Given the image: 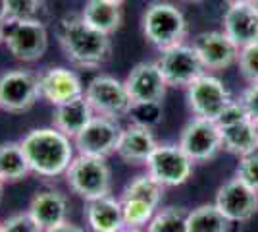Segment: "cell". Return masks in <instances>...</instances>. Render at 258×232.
Here are the masks:
<instances>
[{"mask_svg":"<svg viewBox=\"0 0 258 232\" xmlns=\"http://www.w3.org/2000/svg\"><path fill=\"white\" fill-rule=\"evenodd\" d=\"M187 215L189 211L183 207H162L154 213L145 232H187Z\"/></svg>","mask_w":258,"mask_h":232,"instance_id":"obj_27","label":"cell"},{"mask_svg":"<svg viewBox=\"0 0 258 232\" xmlns=\"http://www.w3.org/2000/svg\"><path fill=\"white\" fill-rule=\"evenodd\" d=\"M233 103L222 79L212 74H203L187 87V105L197 118L216 122Z\"/></svg>","mask_w":258,"mask_h":232,"instance_id":"obj_9","label":"cell"},{"mask_svg":"<svg viewBox=\"0 0 258 232\" xmlns=\"http://www.w3.org/2000/svg\"><path fill=\"white\" fill-rule=\"evenodd\" d=\"M181 2H187V4H199V2H205V0H181Z\"/></svg>","mask_w":258,"mask_h":232,"instance_id":"obj_40","label":"cell"},{"mask_svg":"<svg viewBox=\"0 0 258 232\" xmlns=\"http://www.w3.org/2000/svg\"><path fill=\"white\" fill-rule=\"evenodd\" d=\"M31 168V174L43 178L64 176L76 159V144L72 137L50 128H33L20 140Z\"/></svg>","mask_w":258,"mask_h":232,"instance_id":"obj_2","label":"cell"},{"mask_svg":"<svg viewBox=\"0 0 258 232\" xmlns=\"http://www.w3.org/2000/svg\"><path fill=\"white\" fill-rule=\"evenodd\" d=\"M231 222L214 203H203L187 215V232H229Z\"/></svg>","mask_w":258,"mask_h":232,"instance_id":"obj_25","label":"cell"},{"mask_svg":"<svg viewBox=\"0 0 258 232\" xmlns=\"http://www.w3.org/2000/svg\"><path fill=\"white\" fill-rule=\"evenodd\" d=\"M237 66H239L241 76L248 81V85L258 83V43L239 49Z\"/></svg>","mask_w":258,"mask_h":232,"instance_id":"obj_29","label":"cell"},{"mask_svg":"<svg viewBox=\"0 0 258 232\" xmlns=\"http://www.w3.org/2000/svg\"><path fill=\"white\" fill-rule=\"evenodd\" d=\"M39 91H41V99L50 103L52 107H58L66 101L81 97L85 93V85L74 70L52 66L39 74Z\"/></svg>","mask_w":258,"mask_h":232,"instance_id":"obj_17","label":"cell"},{"mask_svg":"<svg viewBox=\"0 0 258 232\" xmlns=\"http://www.w3.org/2000/svg\"><path fill=\"white\" fill-rule=\"evenodd\" d=\"M214 205L229 222H247L258 213V192L235 176L218 188Z\"/></svg>","mask_w":258,"mask_h":232,"instance_id":"obj_14","label":"cell"},{"mask_svg":"<svg viewBox=\"0 0 258 232\" xmlns=\"http://www.w3.org/2000/svg\"><path fill=\"white\" fill-rule=\"evenodd\" d=\"M95 118V111L91 109L85 93L81 97H76L72 101H66L62 105L54 107L52 112V126L56 130L66 133L68 137H76L79 132H83L89 122Z\"/></svg>","mask_w":258,"mask_h":232,"instance_id":"obj_22","label":"cell"},{"mask_svg":"<svg viewBox=\"0 0 258 232\" xmlns=\"http://www.w3.org/2000/svg\"><path fill=\"white\" fill-rule=\"evenodd\" d=\"M177 145L189 155L193 163H208L216 159L218 153L224 149L218 124L205 118H197V116H193L185 124Z\"/></svg>","mask_w":258,"mask_h":232,"instance_id":"obj_13","label":"cell"},{"mask_svg":"<svg viewBox=\"0 0 258 232\" xmlns=\"http://www.w3.org/2000/svg\"><path fill=\"white\" fill-rule=\"evenodd\" d=\"M66 184L77 198L93 201L112 194V170L106 159L76 155L66 170Z\"/></svg>","mask_w":258,"mask_h":232,"instance_id":"obj_4","label":"cell"},{"mask_svg":"<svg viewBox=\"0 0 258 232\" xmlns=\"http://www.w3.org/2000/svg\"><path fill=\"white\" fill-rule=\"evenodd\" d=\"M119 232H145L143 228H123V230H119Z\"/></svg>","mask_w":258,"mask_h":232,"instance_id":"obj_38","label":"cell"},{"mask_svg":"<svg viewBox=\"0 0 258 232\" xmlns=\"http://www.w3.org/2000/svg\"><path fill=\"white\" fill-rule=\"evenodd\" d=\"M79 14L91 27L106 35H114L123 23L121 6L108 2V0H87Z\"/></svg>","mask_w":258,"mask_h":232,"instance_id":"obj_23","label":"cell"},{"mask_svg":"<svg viewBox=\"0 0 258 232\" xmlns=\"http://www.w3.org/2000/svg\"><path fill=\"white\" fill-rule=\"evenodd\" d=\"M239 103H241L243 109L247 111V114L250 116V120L258 126V83L248 85V87L243 91V95H241Z\"/></svg>","mask_w":258,"mask_h":232,"instance_id":"obj_33","label":"cell"},{"mask_svg":"<svg viewBox=\"0 0 258 232\" xmlns=\"http://www.w3.org/2000/svg\"><path fill=\"white\" fill-rule=\"evenodd\" d=\"M4 43V23H0V44Z\"/></svg>","mask_w":258,"mask_h":232,"instance_id":"obj_37","label":"cell"},{"mask_svg":"<svg viewBox=\"0 0 258 232\" xmlns=\"http://www.w3.org/2000/svg\"><path fill=\"white\" fill-rule=\"evenodd\" d=\"M227 6H233V4H243V2H250V0H224Z\"/></svg>","mask_w":258,"mask_h":232,"instance_id":"obj_36","label":"cell"},{"mask_svg":"<svg viewBox=\"0 0 258 232\" xmlns=\"http://www.w3.org/2000/svg\"><path fill=\"white\" fill-rule=\"evenodd\" d=\"M4 44L16 60L37 62L48 51V29L39 18L4 23Z\"/></svg>","mask_w":258,"mask_h":232,"instance_id":"obj_6","label":"cell"},{"mask_svg":"<svg viewBox=\"0 0 258 232\" xmlns=\"http://www.w3.org/2000/svg\"><path fill=\"white\" fill-rule=\"evenodd\" d=\"M133 107H145V105H160L166 97L168 83L156 62H139L131 68L127 77L123 79Z\"/></svg>","mask_w":258,"mask_h":232,"instance_id":"obj_15","label":"cell"},{"mask_svg":"<svg viewBox=\"0 0 258 232\" xmlns=\"http://www.w3.org/2000/svg\"><path fill=\"white\" fill-rule=\"evenodd\" d=\"M41 99L39 76L29 70L16 68L0 74V111L23 114Z\"/></svg>","mask_w":258,"mask_h":232,"instance_id":"obj_8","label":"cell"},{"mask_svg":"<svg viewBox=\"0 0 258 232\" xmlns=\"http://www.w3.org/2000/svg\"><path fill=\"white\" fill-rule=\"evenodd\" d=\"M0 232H44L37 222L31 219L27 211L14 213L8 219L0 222Z\"/></svg>","mask_w":258,"mask_h":232,"instance_id":"obj_32","label":"cell"},{"mask_svg":"<svg viewBox=\"0 0 258 232\" xmlns=\"http://www.w3.org/2000/svg\"><path fill=\"white\" fill-rule=\"evenodd\" d=\"M250 4H252V6H254V10L258 12V0H250Z\"/></svg>","mask_w":258,"mask_h":232,"instance_id":"obj_41","label":"cell"},{"mask_svg":"<svg viewBox=\"0 0 258 232\" xmlns=\"http://www.w3.org/2000/svg\"><path fill=\"white\" fill-rule=\"evenodd\" d=\"M27 213L43 230L54 228L68 221V198L56 188L39 190L29 201Z\"/></svg>","mask_w":258,"mask_h":232,"instance_id":"obj_20","label":"cell"},{"mask_svg":"<svg viewBox=\"0 0 258 232\" xmlns=\"http://www.w3.org/2000/svg\"><path fill=\"white\" fill-rule=\"evenodd\" d=\"M44 232H87L83 226H79L76 222L72 221H64L62 224H58V226H54V228H48V230Z\"/></svg>","mask_w":258,"mask_h":232,"instance_id":"obj_34","label":"cell"},{"mask_svg":"<svg viewBox=\"0 0 258 232\" xmlns=\"http://www.w3.org/2000/svg\"><path fill=\"white\" fill-rule=\"evenodd\" d=\"M193 161L179 145L158 144L147 161V172L164 188L183 186L193 174Z\"/></svg>","mask_w":258,"mask_h":232,"instance_id":"obj_11","label":"cell"},{"mask_svg":"<svg viewBox=\"0 0 258 232\" xmlns=\"http://www.w3.org/2000/svg\"><path fill=\"white\" fill-rule=\"evenodd\" d=\"M85 222L91 232H119L125 228L121 201L114 196L85 201Z\"/></svg>","mask_w":258,"mask_h":232,"instance_id":"obj_21","label":"cell"},{"mask_svg":"<svg viewBox=\"0 0 258 232\" xmlns=\"http://www.w3.org/2000/svg\"><path fill=\"white\" fill-rule=\"evenodd\" d=\"M108 2H114V4H118V6H123L127 0H108Z\"/></svg>","mask_w":258,"mask_h":232,"instance_id":"obj_39","label":"cell"},{"mask_svg":"<svg viewBox=\"0 0 258 232\" xmlns=\"http://www.w3.org/2000/svg\"><path fill=\"white\" fill-rule=\"evenodd\" d=\"M121 126L114 118L97 116L74 137L77 155H89L98 159H108L110 155L116 153L121 135Z\"/></svg>","mask_w":258,"mask_h":232,"instance_id":"obj_12","label":"cell"},{"mask_svg":"<svg viewBox=\"0 0 258 232\" xmlns=\"http://www.w3.org/2000/svg\"><path fill=\"white\" fill-rule=\"evenodd\" d=\"M191 44L206 72H220L237 64L239 47L224 31H203L195 37Z\"/></svg>","mask_w":258,"mask_h":232,"instance_id":"obj_16","label":"cell"},{"mask_svg":"<svg viewBox=\"0 0 258 232\" xmlns=\"http://www.w3.org/2000/svg\"><path fill=\"white\" fill-rule=\"evenodd\" d=\"M235 176L245 182L248 188L258 192V151L248 153L245 157H239V163L235 168Z\"/></svg>","mask_w":258,"mask_h":232,"instance_id":"obj_31","label":"cell"},{"mask_svg":"<svg viewBox=\"0 0 258 232\" xmlns=\"http://www.w3.org/2000/svg\"><path fill=\"white\" fill-rule=\"evenodd\" d=\"M156 66L164 76L168 87H189L197 77L206 74L201 58L193 49V44H175L172 49L160 51L158 58L154 60Z\"/></svg>","mask_w":258,"mask_h":232,"instance_id":"obj_10","label":"cell"},{"mask_svg":"<svg viewBox=\"0 0 258 232\" xmlns=\"http://www.w3.org/2000/svg\"><path fill=\"white\" fill-rule=\"evenodd\" d=\"M85 97L97 116L119 120L133 111V101L129 97L125 83L108 74H100L87 83Z\"/></svg>","mask_w":258,"mask_h":232,"instance_id":"obj_7","label":"cell"},{"mask_svg":"<svg viewBox=\"0 0 258 232\" xmlns=\"http://www.w3.org/2000/svg\"><path fill=\"white\" fill-rule=\"evenodd\" d=\"M56 37L66 58L81 70H97L106 64L112 56L110 35L91 27L81 18V14L64 16L58 22Z\"/></svg>","mask_w":258,"mask_h":232,"instance_id":"obj_1","label":"cell"},{"mask_svg":"<svg viewBox=\"0 0 258 232\" xmlns=\"http://www.w3.org/2000/svg\"><path fill=\"white\" fill-rule=\"evenodd\" d=\"M164 192H166V188L147 172V174H139V176L131 178L125 184V188L121 190L119 199H141V201L151 203L152 207L160 209Z\"/></svg>","mask_w":258,"mask_h":232,"instance_id":"obj_26","label":"cell"},{"mask_svg":"<svg viewBox=\"0 0 258 232\" xmlns=\"http://www.w3.org/2000/svg\"><path fill=\"white\" fill-rule=\"evenodd\" d=\"M141 29L145 39L158 51L172 49L175 44L185 43L189 33L187 18L172 2H151L141 18Z\"/></svg>","mask_w":258,"mask_h":232,"instance_id":"obj_3","label":"cell"},{"mask_svg":"<svg viewBox=\"0 0 258 232\" xmlns=\"http://www.w3.org/2000/svg\"><path fill=\"white\" fill-rule=\"evenodd\" d=\"M43 0H6V12L8 22H20V20H33L41 10Z\"/></svg>","mask_w":258,"mask_h":232,"instance_id":"obj_30","label":"cell"},{"mask_svg":"<svg viewBox=\"0 0 258 232\" xmlns=\"http://www.w3.org/2000/svg\"><path fill=\"white\" fill-rule=\"evenodd\" d=\"M156 147L158 142L151 128L133 122L121 130L116 155L127 165H147L149 157Z\"/></svg>","mask_w":258,"mask_h":232,"instance_id":"obj_19","label":"cell"},{"mask_svg":"<svg viewBox=\"0 0 258 232\" xmlns=\"http://www.w3.org/2000/svg\"><path fill=\"white\" fill-rule=\"evenodd\" d=\"M222 23H224L222 31L239 49L258 43V12L254 10V6L250 2L227 6Z\"/></svg>","mask_w":258,"mask_h":232,"instance_id":"obj_18","label":"cell"},{"mask_svg":"<svg viewBox=\"0 0 258 232\" xmlns=\"http://www.w3.org/2000/svg\"><path fill=\"white\" fill-rule=\"evenodd\" d=\"M31 174L27 157L23 153L20 142L0 144V178L4 184L22 182Z\"/></svg>","mask_w":258,"mask_h":232,"instance_id":"obj_24","label":"cell"},{"mask_svg":"<svg viewBox=\"0 0 258 232\" xmlns=\"http://www.w3.org/2000/svg\"><path fill=\"white\" fill-rule=\"evenodd\" d=\"M216 124L220 128L224 151L237 157L258 151V126L250 120L239 101H233Z\"/></svg>","mask_w":258,"mask_h":232,"instance_id":"obj_5","label":"cell"},{"mask_svg":"<svg viewBox=\"0 0 258 232\" xmlns=\"http://www.w3.org/2000/svg\"><path fill=\"white\" fill-rule=\"evenodd\" d=\"M8 22V12H6V0H0V23Z\"/></svg>","mask_w":258,"mask_h":232,"instance_id":"obj_35","label":"cell"},{"mask_svg":"<svg viewBox=\"0 0 258 232\" xmlns=\"http://www.w3.org/2000/svg\"><path fill=\"white\" fill-rule=\"evenodd\" d=\"M2 190H4V182H2V178H0V198H2Z\"/></svg>","mask_w":258,"mask_h":232,"instance_id":"obj_42","label":"cell"},{"mask_svg":"<svg viewBox=\"0 0 258 232\" xmlns=\"http://www.w3.org/2000/svg\"><path fill=\"white\" fill-rule=\"evenodd\" d=\"M121 211H123V222L125 228H145L156 213V207L141 199H119Z\"/></svg>","mask_w":258,"mask_h":232,"instance_id":"obj_28","label":"cell"}]
</instances>
